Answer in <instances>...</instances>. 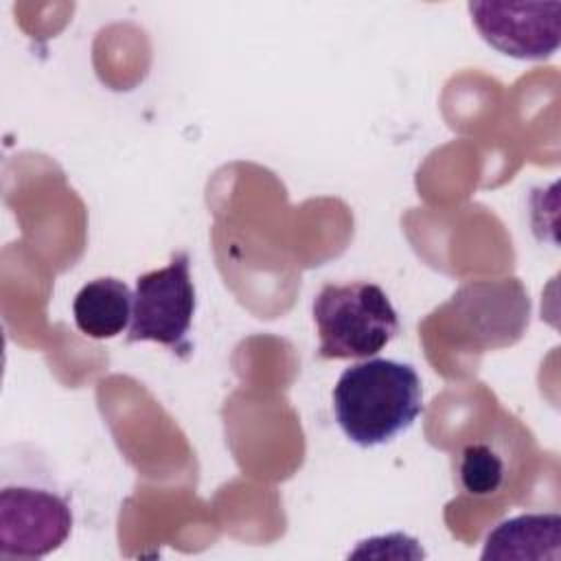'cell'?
I'll return each instance as SVG.
<instances>
[{
    "label": "cell",
    "instance_id": "4",
    "mask_svg": "<svg viewBox=\"0 0 561 561\" xmlns=\"http://www.w3.org/2000/svg\"><path fill=\"white\" fill-rule=\"evenodd\" d=\"M72 530L68 500L37 484H4L0 493V557L42 559Z\"/></svg>",
    "mask_w": 561,
    "mask_h": 561
},
{
    "label": "cell",
    "instance_id": "2",
    "mask_svg": "<svg viewBox=\"0 0 561 561\" xmlns=\"http://www.w3.org/2000/svg\"><path fill=\"white\" fill-rule=\"evenodd\" d=\"M324 359H366L399 333V316L375 283L324 285L311 305Z\"/></svg>",
    "mask_w": 561,
    "mask_h": 561
},
{
    "label": "cell",
    "instance_id": "1",
    "mask_svg": "<svg viewBox=\"0 0 561 561\" xmlns=\"http://www.w3.org/2000/svg\"><path fill=\"white\" fill-rule=\"evenodd\" d=\"M423 383L414 366L373 357L342 370L333 386V414L359 447L390 443L423 414Z\"/></svg>",
    "mask_w": 561,
    "mask_h": 561
},
{
    "label": "cell",
    "instance_id": "8",
    "mask_svg": "<svg viewBox=\"0 0 561 561\" xmlns=\"http://www.w3.org/2000/svg\"><path fill=\"white\" fill-rule=\"evenodd\" d=\"M504 462L484 443L467 445L458 460V482L471 495H491L504 482Z\"/></svg>",
    "mask_w": 561,
    "mask_h": 561
},
{
    "label": "cell",
    "instance_id": "3",
    "mask_svg": "<svg viewBox=\"0 0 561 561\" xmlns=\"http://www.w3.org/2000/svg\"><path fill=\"white\" fill-rule=\"evenodd\" d=\"M195 316L191 259L178 252L153 272L140 274L134 287V311L127 342L151 340L180 355L191 351L186 340Z\"/></svg>",
    "mask_w": 561,
    "mask_h": 561
},
{
    "label": "cell",
    "instance_id": "6",
    "mask_svg": "<svg viewBox=\"0 0 561 561\" xmlns=\"http://www.w3.org/2000/svg\"><path fill=\"white\" fill-rule=\"evenodd\" d=\"M134 291L114 276H101L85 283L75 300L72 316L77 329L92 340H110L131 324Z\"/></svg>",
    "mask_w": 561,
    "mask_h": 561
},
{
    "label": "cell",
    "instance_id": "5",
    "mask_svg": "<svg viewBox=\"0 0 561 561\" xmlns=\"http://www.w3.org/2000/svg\"><path fill=\"white\" fill-rule=\"evenodd\" d=\"M471 22L495 50L515 59H546L561 44V2H469Z\"/></svg>",
    "mask_w": 561,
    "mask_h": 561
},
{
    "label": "cell",
    "instance_id": "7",
    "mask_svg": "<svg viewBox=\"0 0 561 561\" xmlns=\"http://www.w3.org/2000/svg\"><path fill=\"white\" fill-rule=\"evenodd\" d=\"M561 517L528 513L500 522L484 539L482 559H559Z\"/></svg>",
    "mask_w": 561,
    "mask_h": 561
}]
</instances>
